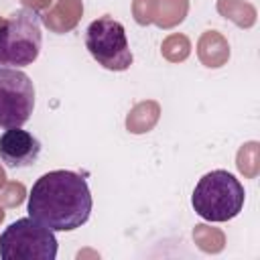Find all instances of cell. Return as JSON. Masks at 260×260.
Listing matches in <instances>:
<instances>
[{"instance_id": "obj_18", "label": "cell", "mask_w": 260, "mask_h": 260, "mask_svg": "<svg viewBox=\"0 0 260 260\" xmlns=\"http://www.w3.org/2000/svg\"><path fill=\"white\" fill-rule=\"evenodd\" d=\"M20 2L24 4V8H30V10L39 12V10H47V8H51V4H53L55 0H20Z\"/></svg>"}, {"instance_id": "obj_14", "label": "cell", "mask_w": 260, "mask_h": 260, "mask_svg": "<svg viewBox=\"0 0 260 260\" xmlns=\"http://www.w3.org/2000/svg\"><path fill=\"white\" fill-rule=\"evenodd\" d=\"M236 167L244 179H256L260 173V144L256 140L244 142L236 154Z\"/></svg>"}, {"instance_id": "obj_7", "label": "cell", "mask_w": 260, "mask_h": 260, "mask_svg": "<svg viewBox=\"0 0 260 260\" xmlns=\"http://www.w3.org/2000/svg\"><path fill=\"white\" fill-rule=\"evenodd\" d=\"M41 154V142L37 136H32L28 130L18 128H6V132L0 134V158L6 167L22 169L37 162Z\"/></svg>"}, {"instance_id": "obj_5", "label": "cell", "mask_w": 260, "mask_h": 260, "mask_svg": "<svg viewBox=\"0 0 260 260\" xmlns=\"http://www.w3.org/2000/svg\"><path fill=\"white\" fill-rule=\"evenodd\" d=\"M85 47L89 55L110 71H126L134 61L124 24L110 16H102L87 26Z\"/></svg>"}, {"instance_id": "obj_21", "label": "cell", "mask_w": 260, "mask_h": 260, "mask_svg": "<svg viewBox=\"0 0 260 260\" xmlns=\"http://www.w3.org/2000/svg\"><path fill=\"white\" fill-rule=\"evenodd\" d=\"M4 215H6V213H4V207H2V205H0V223H2V221H4Z\"/></svg>"}, {"instance_id": "obj_17", "label": "cell", "mask_w": 260, "mask_h": 260, "mask_svg": "<svg viewBox=\"0 0 260 260\" xmlns=\"http://www.w3.org/2000/svg\"><path fill=\"white\" fill-rule=\"evenodd\" d=\"M158 0H132V16L140 26H148L154 22Z\"/></svg>"}, {"instance_id": "obj_16", "label": "cell", "mask_w": 260, "mask_h": 260, "mask_svg": "<svg viewBox=\"0 0 260 260\" xmlns=\"http://www.w3.org/2000/svg\"><path fill=\"white\" fill-rule=\"evenodd\" d=\"M26 197V187L20 181H6L0 189V205L2 207H18Z\"/></svg>"}, {"instance_id": "obj_3", "label": "cell", "mask_w": 260, "mask_h": 260, "mask_svg": "<svg viewBox=\"0 0 260 260\" xmlns=\"http://www.w3.org/2000/svg\"><path fill=\"white\" fill-rule=\"evenodd\" d=\"M41 18L30 8H20L0 20V65L26 67L41 53Z\"/></svg>"}, {"instance_id": "obj_6", "label": "cell", "mask_w": 260, "mask_h": 260, "mask_svg": "<svg viewBox=\"0 0 260 260\" xmlns=\"http://www.w3.org/2000/svg\"><path fill=\"white\" fill-rule=\"evenodd\" d=\"M35 110V85L24 71L0 67V128H18Z\"/></svg>"}, {"instance_id": "obj_8", "label": "cell", "mask_w": 260, "mask_h": 260, "mask_svg": "<svg viewBox=\"0 0 260 260\" xmlns=\"http://www.w3.org/2000/svg\"><path fill=\"white\" fill-rule=\"evenodd\" d=\"M83 16V2L81 0H55L51 8L45 10L43 24L57 35H65L73 30Z\"/></svg>"}, {"instance_id": "obj_1", "label": "cell", "mask_w": 260, "mask_h": 260, "mask_svg": "<svg viewBox=\"0 0 260 260\" xmlns=\"http://www.w3.org/2000/svg\"><path fill=\"white\" fill-rule=\"evenodd\" d=\"M91 193L87 181L65 169L41 175L28 195V215L53 232H73L91 213Z\"/></svg>"}, {"instance_id": "obj_12", "label": "cell", "mask_w": 260, "mask_h": 260, "mask_svg": "<svg viewBox=\"0 0 260 260\" xmlns=\"http://www.w3.org/2000/svg\"><path fill=\"white\" fill-rule=\"evenodd\" d=\"M189 12V0H158L154 24L158 28H175L179 26Z\"/></svg>"}, {"instance_id": "obj_2", "label": "cell", "mask_w": 260, "mask_h": 260, "mask_svg": "<svg viewBox=\"0 0 260 260\" xmlns=\"http://www.w3.org/2000/svg\"><path fill=\"white\" fill-rule=\"evenodd\" d=\"M244 185L228 171L215 169L205 173L191 195V205L197 215L207 221L221 223L234 219L244 207Z\"/></svg>"}, {"instance_id": "obj_9", "label": "cell", "mask_w": 260, "mask_h": 260, "mask_svg": "<svg viewBox=\"0 0 260 260\" xmlns=\"http://www.w3.org/2000/svg\"><path fill=\"white\" fill-rule=\"evenodd\" d=\"M197 57L209 69H219L230 61V43L217 30L201 32L197 41Z\"/></svg>"}, {"instance_id": "obj_19", "label": "cell", "mask_w": 260, "mask_h": 260, "mask_svg": "<svg viewBox=\"0 0 260 260\" xmlns=\"http://www.w3.org/2000/svg\"><path fill=\"white\" fill-rule=\"evenodd\" d=\"M6 181H8V177H6V171L2 169V165H0V189L6 185Z\"/></svg>"}, {"instance_id": "obj_20", "label": "cell", "mask_w": 260, "mask_h": 260, "mask_svg": "<svg viewBox=\"0 0 260 260\" xmlns=\"http://www.w3.org/2000/svg\"><path fill=\"white\" fill-rule=\"evenodd\" d=\"M83 256H93V258H100V254H98V252H89V250H85V252H79V254H77V258H83Z\"/></svg>"}, {"instance_id": "obj_10", "label": "cell", "mask_w": 260, "mask_h": 260, "mask_svg": "<svg viewBox=\"0 0 260 260\" xmlns=\"http://www.w3.org/2000/svg\"><path fill=\"white\" fill-rule=\"evenodd\" d=\"M160 120V104L154 100L138 102L126 116V130L130 134H146Z\"/></svg>"}, {"instance_id": "obj_15", "label": "cell", "mask_w": 260, "mask_h": 260, "mask_svg": "<svg viewBox=\"0 0 260 260\" xmlns=\"http://www.w3.org/2000/svg\"><path fill=\"white\" fill-rule=\"evenodd\" d=\"M160 55L169 63H183L191 55V41L183 32H173L162 39L160 43Z\"/></svg>"}, {"instance_id": "obj_4", "label": "cell", "mask_w": 260, "mask_h": 260, "mask_svg": "<svg viewBox=\"0 0 260 260\" xmlns=\"http://www.w3.org/2000/svg\"><path fill=\"white\" fill-rule=\"evenodd\" d=\"M55 256L57 238L53 230L32 217L16 219L0 234L2 260H55Z\"/></svg>"}, {"instance_id": "obj_13", "label": "cell", "mask_w": 260, "mask_h": 260, "mask_svg": "<svg viewBox=\"0 0 260 260\" xmlns=\"http://www.w3.org/2000/svg\"><path fill=\"white\" fill-rule=\"evenodd\" d=\"M193 242L205 254H219L225 248V234L219 228H211L207 223H197L193 228Z\"/></svg>"}, {"instance_id": "obj_11", "label": "cell", "mask_w": 260, "mask_h": 260, "mask_svg": "<svg viewBox=\"0 0 260 260\" xmlns=\"http://www.w3.org/2000/svg\"><path fill=\"white\" fill-rule=\"evenodd\" d=\"M219 16L232 20L240 28H252L258 18V10L248 0H217L215 4Z\"/></svg>"}]
</instances>
